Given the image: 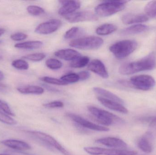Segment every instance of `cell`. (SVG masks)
<instances>
[{
    "instance_id": "obj_1",
    "label": "cell",
    "mask_w": 156,
    "mask_h": 155,
    "mask_svg": "<svg viewBox=\"0 0 156 155\" xmlns=\"http://www.w3.org/2000/svg\"><path fill=\"white\" fill-rule=\"evenodd\" d=\"M156 66L155 54L151 53L140 60L122 65L119 67V72L123 75H129L138 72L153 70Z\"/></svg>"
},
{
    "instance_id": "obj_2",
    "label": "cell",
    "mask_w": 156,
    "mask_h": 155,
    "mask_svg": "<svg viewBox=\"0 0 156 155\" xmlns=\"http://www.w3.org/2000/svg\"><path fill=\"white\" fill-rule=\"evenodd\" d=\"M88 109L96 121L103 125L122 124L125 123L122 118L105 110L94 106H88Z\"/></svg>"
},
{
    "instance_id": "obj_3",
    "label": "cell",
    "mask_w": 156,
    "mask_h": 155,
    "mask_svg": "<svg viewBox=\"0 0 156 155\" xmlns=\"http://www.w3.org/2000/svg\"><path fill=\"white\" fill-rule=\"evenodd\" d=\"M128 1H105L95 7V14L97 16L105 17L111 16L125 9Z\"/></svg>"
},
{
    "instance_id": "obj_4",
    "label": "cell",
    "mask_w": 156,
    "mask_h": 155,
    "mask_svg": "<svg viewBox=\"0 0 156 155\" xmlns=\"http://www.w3.org/2000/svg\"><path fill=\"white\" fill-rule=\"evenodd\" d=\"M137 42L134 40H122L111 45L109 50L117 59H122L133 52L137 48Z\"/></svg>"
},
{
    "instance_id": "obj_5",
    "label": "cell",
    "mask_w": 156,
    "mask_h": 155,
    "mask_svg": "<svg viewBox=\"0 0 156 155\" xmlns=\"http://www.w3.org/2000/svg\"><path fill=\"white\" fill-rule=\"evenodd\" d=\"M103 40L95 36L81 37L75 39L69 43V45L80 50H97L103 44Z\"/></svg>"
},
{
    "instance_id": "obj_6",
    "label": "cell",
    "mask_w": 156,
    "mask_h": 155,
    "mask_svg": "<svg viewBox=\"0 0 156 155\" xmlns=\"http://www.w3.org/2000/svg\"><path fill=\"white\" fill-rule=\"evenodd\" d=\"M27 133L48 146L55 148L64 155H73L64 148L55 138L49 135L37 131H27Z\"/></svg>"
},
{
    "instance_id": "obj_7",
    "label": "cell",
    "mask_w": 156,
    "mask_h": 155,
    "mask_svg": "<svg viewBox=\"0 0 156 155\" xmlns=\"http://www.w3.org/2000/svg\"><path fill=\"white\" fill-rule=\"evenodd\" d=\"M86 153L91 155H136L137 152L125 149L105 148L97 147H85Z\"/></svg>"
},
{
    "instance_id": "obj_8",
    "label": "cell",
    "mask_w": 156,
    "mask_h": 155,
    "mask_svg": "<svg viewBox=\"0 0 156 155\" xmlns=\"http://www.w3.org/2000/svg\"><path fill=\"white\" fill-rule=\"evenodd\" d=\"M130 83L136 89L145 91L151 90L156 85L155 79L147 75L133 76L130 79Z\"/></svg>"
},
{
    "instance_id": "obj_9",
    "label": "cell",
    "mask_w": 156,
    "mask_h": 155,
    "mask_svg": "<svg viewBox=\"0 0 156 155\" xmlns=\"http://www.w3.org/2000/svg\"><path fill=\"white\" fill-rule=\"evenodd\" d=\"M67 116L78 125L83 128L98 132H105L109 131V128L108 127L96 124L75 114L68 113L67 114Z\"/></svg>"
},
{
    "instance_id": "obj_10",
    "label": "cell",
    "mask_w": 156,
    "mask_h": 155,
    "mask_svg": "<svg viewBox=\"0 0 156 155\" xmlns=\"http://www.w3.org/2000/svg\"><path fill=\"white\" fill-rule=\"evenodd\" d=\"M62 25V22L58 19H51L40 24L35 30L37 33L48 35L57 31Z\"/></svg>"
},
{
    "instance_id": "obj_11",
    "label": "cell",
    "mask_w": 156,
    "mask_h": 155,
    "mask_svg": "<svg viewBox=\"0 0 156 155\" xmlns=\"http://www.w3.org/2000/svg\"><path fill=\"white\" fill-rule=\"evenodd\" d=\"M67 21L70 23H77L85 21H95L98 20V16L95 14L89 11L74 12L64 16Z\"/></svg>"
},
{
    "instance_id": "obj_12",
    "label": "cell",
    "mask_w": 156,
    "mask_h": 155,
    "mask_svg": "<svg viewBox=\"0 0 156 155\" xmlns=\"http://www.w3.org/2000/svg\"><path fill=\"white\" fill-rule=\"evenodd\" d=\"M95 142L97 143L114 149H124L127 147V144L124 141L116 137H103L97 139Z\"/></svg>"
},
{
    "instance_id": "obj_13",
    "label": "cell",
    "mask_w": 156,
    "mask_h": 155,
    "mask_svg": "<svg viewBox=\"0 0 156 155\" xmlns=\"http://www.w3.org/2000/svg\"><path fill=\"white\" fill-rule=\"evenodd\" d=\"M59 2L62 6L58 11V14L64 16L75 12L81 6L80 2L77 1H60Z\"/></svg>"
},
{
    "instance_id": "obj_14",
    "label": "cell",
    "mask_w": 156,
    "mask_h": 155,
    "mask_svg": "<svg viewBox=\"0 0 156 155\" xmlns=\"http://www.w3.org/2000/svg\"><path fill=\"white\" fill-rule=\"evenodd\" d=\"M88 68L90 71L104 79H107L109 77V74L105 66L101 61L98 59L92 61L88 65Z\"/></svg>"
},
{
    "instance_id": "obj_15",
    "label": "cell",
    "mask_w": 156,
    "mask_h": 155,
    "mask_svg": "<svg viewBox=\"0 0 156 155\" xmlns=\"http://www.w3.org/2000/svg\"><path fill=\"white\" fill-rule=\"evenodd\" d=\"M149 18L147 15L141 14L127 13L122 17L123 23L125 25L139 24L147 22Z\"/></svg>"
},
{
    "instance_id": "obj_16",
    "label": "cell",
    "mask_w": 156,
    "mask_h": 155,
    "mask_svg": "<svg viewBox=\"0 0 156 155\" xmlns=\"http://www.w3.org/2000/svg\"><path fill=\"white\" fill-rule=\"evenodd\" d=\"M97 99L104 106L110 110L116 111L122 113L126 114L128 113V110L122 104L105 99L101 96H98Z\"/></svg>"
},
{
    "instance_id": "obj_17",
    "label": "cell",
    "mask_w": 156,
    "mask_h": 155,
    "mask_svg": "<svg viewBox=\"0 0 156 155\" xmlns=\"http://www.w3.org/2000/svg\"><path fill=\"white\" fill-rule=\"evenodd\" d=\"M1 143L7 147L19 151H26L31 149V147L27 143L20 140L7 139L1 141Z\"/></svg>"
},
{
    "instance_id": "obj_18",
    "label": "cell",
    "mask_w": 156,
    "mask_h": 155,
    "mask_svg": "<svg viewBox=\"0 0 156 155\" xmlns=\"http://www.w3.org/2000/svg\"><path fill=\"white\" fill-rule=\"evenodd\" d=\"M55 55L57 57L66 61H72L76 58L81 56L80 53L79 52L72 49L58 50L55 53Z\"/></svg>"
},
{
    "instance_id": "obj_19",
    "label": "cell",
    "mask_w": 156,
    "mask_h": 155,
    "mask_svg": "<svg viewBox=\"0 0 156 155\" xmlns=\"http://www.w3.org/2000/svg\"><path fill=\"white\" fill-rule=\"evenodd\" d=\"M93 90L95 93L100 96H99L103 97V98L108 99V100L115 101V102H117V103L122 104L123 105L124 103L122 99H121L119 96H117L115 94L113 93L112 92L107 91L103 88L99 87H94Z\"/></svg>"
},
{
    "instance_id": "obj_20",
    "label": "cell",
    "mask_w": 156,
    "mask_h": 155,
    "mask_svg": "<svg viewBox=\"0 0 156 155\" xmlns=\"http://www.w3.org/2000/svg\"><path fill=\"white\" fill-rule=\"evenodd\" d=\"M17 90L21 93L24 94L40 95L44 92V88L41 86L32 85L21 86L18 87Z\"/></svg>"
},
{
    "instance_id": "obj_21",
    "label": "cell",
    "mask_w": 156,
    "mask_h": 155,
    "mask_svg": "<svg viewBox=\"0 0 156 155\" xmlns=\"http://www.w3.org/2000/svg\"><path fill=\"white\" fill-rule=\"evenodd\" d=\"M148 29V26L141 24L131 25L122 31V34L124 35L137 34L145 32Z\"/></svg>"
},
{
    "instance_id": "obj_22",
    "label": "cell",
    "mask_w": 156,
    "mask_h": 155,
    "mask_svg": "<svg viewBox=\"0 0 156 155\" xmlns=\"http://www.w3.org/2000/svg\"><path fill=\"white\" fill-rule=\"evenodd\" d=\"M43 44V42L41 41H27L16 44L15 47L18 49L24 50H34L40 48Z\"/></svg>"
},
{
    "instance_id": "obj_23",
    "label": "cell",
    "mask_w": 156,
    "mask_h": 155,
    "mask_svg": "<svg viewBox=\"0 0 156 155\" xmlns=\"http://www.w3.org/2000/svg\"><path fill=\"white\" fill-rule=\"evenodd\" d=\"M116 25L112 24L105 23L99 26L96 29L97 34L100 35H106L112 33L117 30Z\"/></svg>"
},
{
    "instance_id": "obj_24",
    "label": "cell",
    "mask_w": 156,
    "mask_h": 155,
    "mask_svg": "<svg viewBox=\"0 0 156 155\" xmlns=\"http://www.w3.org/2000/svg\"><path fill=\"white\" fill-rule=\"evenodd\" d=\"M138 147L144 153H150L153 151V147L149 137L147 136L141 137L138 142Z\"/></svg>"
},
{
    "instance_id": "obj_25",
    "label": "cell",
    "mask_w": 156,
    "mask_h": 155,
    "mask_svg": "<svg viewBox=\"0 0 156 155\" xmlns=\"http://www.w3.org/2000/svg\"><path fill=\"white\" fill-rule=\"evenodd\" d=\"M90 58L88 56H80L71 62L70 67L74 68H83L88 65Z\"/></svg>"
},
{
    "instance_id": "obj_26",
    "label": "cell",
    "mask_w": 156,
    "mask_h": 155,
    "mask_svg": "<svg viewBox=\"0 0 156 155\" xmlns=\"http://www.w3.org/2000/svg\"><path fill=\"white\" fill-rule=\"evenodd\" d=\"M144 11L149 17L156 19V1L148 2L145 7Z\"/></svg>"
},
{
    "instance_id": "obj_27",
    "label": "cell",
    "mask_w": 156,
    "mask_h": 155,
    "mask_svg": "<svg viewBox=\"0 0 156 155\" xmlns=\"http://www.w3.org/2000/svg\"><path fill=\"white\" fill-rule=\"evenodd\" d=\"M82 33L81 28L78 27H73L66 32L64 35V38L66 39H72L82 34Z\"/></svg>"
},
{
    "instance_id": "obj_28",
    "label": "cell",
    "mask_w": 156,
    "mask_h": 155,
    "mask_svg": "<svg viewBox=\"0 0 156 155\" xmlns=\"http://www.w3.org/2000/svg\"><path fill=\"white\" fill-rule=\"evenodd\" d=\"M45 64L46 66L51 70H58L63 66L62 62L54 58L48 59L46 61Z\"/></svg>"
},
{
    "instance_id": "obj_29",
    "label": "cell",
    "mask_w": 156,
    "mask_h": 155,
    "mask_svg": "<svg viewBox=\"0 0 156 155\" xmlns=\"http://www.w3.org/2000/svg\"><path fill=\"white\" fill-rule=\"evenodd\" d=\"M27 12L30 14L34 16H39L45 14V10L39 6L34 5H29L27 8Z\"/></svg>"
},
{
    "instance_id": "obj_30",
    "label": "cell",
    "mask_w": 156,
    "mask_h": 155,
    "mask_svg": "<svg viewBox=\"0 0 156 155\" xmlns=\"http://www.w3.org/2000/svg\"><path fill=\"white\" fill-rule=\"evenodd\" d=\"M61 80L67 83H74L80 81L78 74L70 73L63 76L60 78Z\"/></svg>"
},
{
    "instance_id": "obj_31",
    "label": "cell",
    "mask_w": 156,
    "mask_h": 155,
    "mask_svg": "<svg viewBox=\"0 0 156 155\" xmlns=\"http://www.w3.org/2000/svg\"><path fill=\"white\" fill-rule=\"evenodd\" d=\"M46 57V55L44 53H36L23 56V58L33 62H40L44 60Z\"/></svg>"
},
{
    "instance_id": "obj_32",
    "label": "cell",
    "mask_w": 156,
    "mask_h": 155,
    "mask_svg": "<svg viewBox=\"0 0 156 155\" xmlns=\"http://www.w3.org/2000/svg\"><path fill=\"white\" fill-rule=\"evenodd\" d=\"M41 81L47 83L51 84L58 86H65L68 85L67 83L62 81L61 79L49 77V76H44L41 78Z\"/></svg>"
},
{
    "instance_id": "obj_33",
    "label": "cell",
    "mask_w": 156,
    "mask_h": 155,
    "mask_svg": "<svg viewBox=\"0 0 156 155\" xmlns=\"http://www.w3.org/2000/svg\"><path fill=\"white\" fill-rule=\"evenodd\" d=\"M13 67L21 70H27L29 68V64L27 62L23 59H17L12 62Z\"/></svg>"
},
{
    "instance_id": "obj_34",
    "label": "cell",
    "mask_w": 156,
    "mask_h": 155,
    "mask_svg": "<svg viewBox=\"0 0 156 155\" xmlns=\"http://www.w3.org/2000/svg\"><path fill=\"white\" fill-rule=\"evenodd\" d=\"M0 122L9 125H15L17 124L15 119L2 111H0Z\"/></svg>"
},
{
    "instance_id": "obj_35",
    "label": "cell",
    "mask_w": 156,
    "mask_h": 155,
    "mask_svg": "<svg viewBox=\"0 0 156 155\" xmlns=\"http://www.w3.org/2000/svg\"><path fill=\"white\" fill-rule=\"evenodd\" d=\"M44 106L48 108H62L64 107V104L61 101H55L45 104Z\"/></svg>"
},
{
    "instance_id": "obj_36",
    "label": "cell",
    "mask_w": 156,
    "mask_h": 155,
    "mask_svg": "<svg viewBox=\"0 0 156 155\" xmlns=\"http://www.w3.org/2000/svg\"><path fill=\"white\" fill-rule=\"evenodd\" d=\"M0 110L8 115L12 116H14V114L12 113L8 104L1 100H0Z\"/></svg>"
},
{
    "instance_id": "obj_37",
    "label": "cell",
    "mask_w": 156,
    "mask_h": 155,
    "mask_svg": "<svg viewBox=\"0 0 156 155\" xmlns=\"http://www.w3.org/2000/svg\"><path fill=\"white\" fill-rule=\"evenodd\" d=\"M27 37V35L22 32H17L11 35V38L15 41H21L25 40Z\"/></svg>"
},
{
    "instance_id": "obj_38",
    "label": "cell",
    "mask_w": 156,
    "mask_h": 155,
    "mask_svg": "<svg viewBox=\"0 0 156 155\" xmlns=\"http://www.w3.org/2000/svg\"><path fill=\"white\" fill-rule=\"evenodd\" d=\"M79 76V79L81 81H84L89 78L90 76V74L87 71H82L78 74Z\"/></svg>"
},
{
    "instance_id": "obj_39",
    "label": "cell",
    "mask_w": 156,
    "mask_h": 155,
    "mask_svg": "<svg viewBox=\"0 0 156 155\" xmlns=\"http://www.w3.org/2000/svg\"><path fill=\"white\" fill-rule=\"evenodd\" d=\"M149 124V127L151 128H155L156 127V116L152 117Z\"/></svg>"
},
{
    "instance_id": "obj_40",
    "label": "cell",
    "mask_w": 156,
    "mask_h": 155,
    "mask_svg": "<svg viewBox=\"0 0 156 155\" xmlns=\"http://www.w3.org/2000/svg\"><path fill=\"white\" fill-rule=\"evenodd\" d=\"M8 87L5 85L0 83V92L1 93H6L8 91Z\"/></svg>"
},
{
    "instance_id": "obj_41",
    "label": "cell",
    "mask_w": 156,
    "mask_h": 155,
    "mask_svg": "<svg viewBox=\"0 0 156 155\" xmlns=\"http://www.w3.org/2000/svg\"><path fill=\"white\" fill-rule=\"evenodd\" d=\"M5 30L3 28H0V36L2 35L5 32Z\"/></svg>"
},
{
    "instance_id": "obj_42",
    "label": "cell",
    "mask_w": 156,
    "mask_h": 155,
    "mask_svg": "<svg viewBox=\"0 0 156 155\" xmlns=\"http://www.w3.org/2000/svg\"><path fill=\"white\" fill-rule=\"evenodd\" d=\"M4 75L2 72L0 71V81L2 80L3 79H4Z\"/></svg>"
},
{
    "instance_id": "obj_43",
    "label": "cell",
    "mask_w": 156,
    "mask_h": 155,
    "mask_svg": "<svg viewBox=\"0 0 156 155\" xmlns=\"http://www.w3.org/2000/svg\"><path fill=\"white\" fill-rule=\"evenodd\" d=\"M0 155H11L6 154H0Z\"/></svg>"
},
{
    "instance_id": "obj_44",
    "label": "cell",
    "mask_w": 156,
    "mask_h": 155,
    "mask_svg": "<svg viewBox=\"0 0 156 155\" xmlns=\"http://www.w3.org/2000/svg\"><path fill=\"white\" fill-rule=\"evenodd\" d=\"M2 42L1 41H0V44H1V43H2Z\"/></svg>"
}]
</instances>
